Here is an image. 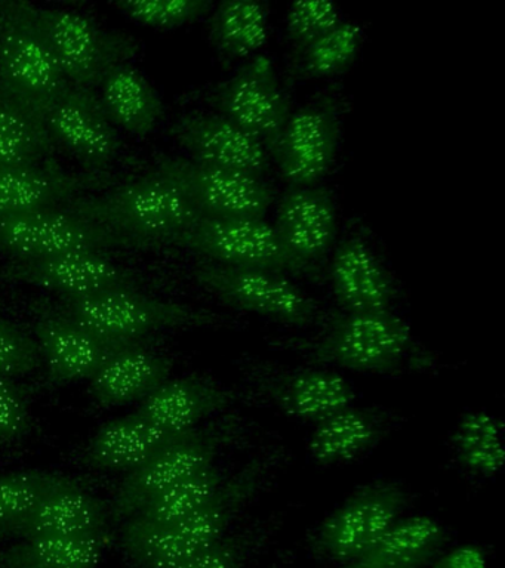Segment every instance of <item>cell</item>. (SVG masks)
<instances>
[{
	"label": "cell",
	"instance_id": "1",
	"mask_svg": "<svg viewBox=\"0 0 505 568\" xmlns=\"http://www.w3.org/2000/svg\"><path fill=\"white\" fill-rule=\"evenodd\" d=\"M281 460V452L252 460L229 477L205 508L181 521L148 524L128 519L121 537L123 552L135 568H175L219 544Z\"/></svg>",
	"mask_w": 505,
	"mask_h": 568
},
{
	"label": "cell",
	"instance_id": "20",
	"mask_svg": "<svg viewBox=\"0 0 505 568\" xmlns=\"http://www.w3.org/2000/svg\"><path fill=\"white\" fill-rule=\"evenodd\" d=\"M109 172H72L54 159L0 172V216L64 206L117 185Z\"/></svg>",
	"mask_w": 505,
	"mask_h": 568
},
{
	"label": "cell",
	"instance_id": "15",
	"mask_svg": "<svg viewBox=\"0 0 505 568\" xmlns=\"http://www.w3.org/2000/svg\"><path fill=\"white\" fill-rule=\"evenodd\" d=\"M0 280L30 284L81 297L110 291H140V280L103 252H70L63 255L16 260L0 268Z\"/></svg>",
	"mask_w": 505,
	"mask_h": 568
},
{
	"label": "cell",
	"instance_id": "37",
	"mask_svg": "<svg viewBox=\"0 0 505 568\" xmlns=\"http://www.w3.org/2000/svg\"><path fill=\"white\" fill-rule=\"evenodd\" d=\"M117 7L141 24L175 29L206 13L211 3L208 0H140L119 2Z\"/></svg>",
	"mask_w": 505,
	"mask_h": 568
},
{
	"label": "cell",
	"instance_id": "31",
	"mask_svg": "<svg viewBox=\"0 0 505 568\" xmlns=\"http://www.w3.org/2000/svg\"><path fill=\"white\" fill-rule=\"evenodd\" d=\"M47 124L0 93V172L54 159Z\"/></svg>",
	"mask_w": 505,
	"mask_h": 568
},
{
	"label": "cell",
	"instance_id": "17",
	"mask_svg": "<svg viewBox=\"0 0 505 568\" xmlns=\"http://www.w3.org/2000/svg\"><path fill=\"white\" fill-rule=\"evenodd\" d=\"M34 341L47 371V384L91 381L114 349L123 345L97 336L63 310L34 305Z\"/></svg>",
	"mask_w": 505,
	"mask_h": 568
},
{
	"label": "cell",
	"instance_id": "32",
	"mask_svg": "<svg viewBox=\"0 0 505 568\" xmlns=\"http://www.w3.org/2000/svg\"><path fill=\"white\" fill-rule=\"evenodd\" d=\"M269 16L267 7L255 0L220 3L211 20L212 43L224 57H250L267 42Z\"/></svg>",
	"mask_w": 505,
	"mask_h": 568
},
{
	"label": "cell",
	"instance_id": "12",
	"mask_svg": "<svg viewBox=\"0 0 505 568\" xmlns=\"http://www.w3.org/2000/svg\"><path fill=\"white\" fill-rule=\"evenodd\" d=\"M250 393L283 415L319 422L353 406V386L339 373L323 367H273L254 364L246 368Z\"/></svg>",
	"mask_w": 505,
	"mask_h": 568
},
{
	"label": "cell",
	"instance_id": "10",
	"mask_svg": "<svg viewBox=\"0 0 505 568\" xmlns=\"http://www.w3.org/2000/svg\"><path fill=\"white\" fill-rule=\"evenodd\" d=\"M141 248L134 240L82 220L64 209L0 216V252L16 260H34L70 252Z\"/></svg>",
	"mask_w": 505,
	"mask_h": 568
},
{
	"label": "cell",
	"instance_id": "27",
	"mask_svg": "<svg viewBox=\"0 0 505 568\" xmlns=\"http://www.w3.org/2000/svg\"><path fill=\"white\" fill-rule=\"evenodd\" d=\"M387 426L385 413L345 407L317 422L309 443L310 456L321 465L356 459L384 437Z\"/></svg>",
	"mask_w": 505,
	"mask_h": 568
},
{
	"label": "cell",
	"instance_id": "41",
	"mask_svg": "<svg viewBox=\"0 0 505 568\" xmlns=\"http://www.w3.org/2000/svg\"><path fill=\"white\" fill-rule=\"evenodd\" d=\"M255 545V535L225 536L175 568H243Z\"/></svg>",
	"mask_w": 505,
	"mask_h": 568
},
{
	"label": "cell",
	"instance_id": "24",
	"mask_svg": "<svg viewBox=\"0 0 505 568\" xmlns=\"http://www.w3.org/2000/svg\"><path fill=\"white\" fill-rule=\"evenodd\" d=\"M172 362L141 344L123 345L109 355L90 381L97 407L113 408L143 402L170 379Z\"/></svg>",
	"mask_w": 505,
	"mask_h": 568
},
{
	"label": "cell",
	"instance_id": "19",
	"mask_svg": "<svg viewBox=\"0 0 505 568\" xmlns=\"http://www.w3.org/2000/svg\"><path fill=\"white\" fill-rule=\"evenodd\" d=\"M52 141L59 142L90 172L105 169L118 158L121 138L95 91L69 84L46 120Z\"/></svg>",
	"mask_w": 505,
	"mask_h": 568
},
{
	"label": "cell",
	"instance_id": "18",
	"mask_svg": "<svg viewBox=\"0 0 505 568\" xmlns=\"http://www.w3.org/2000/svg\"><path fill=\"white\" fill-rule=\"evenodd\" d=\"M273 226L295 273H313L334 246V199L322 186H292L279 202Z\"/></svg>",
	"mask_w": 505,
	"mask_h": 568
},
{
	"label": "cell",
	"instance_id": "6",
	"mask_svg": "<svg viewBox=\"0 0 505 568\" xmlns=\"http://www.w3.org/2000/svg\"><path fill=\"white\" fill-rule=\"evenodd\" d=\"M245 433L246 426L239 417L224 416L180 435L143 466L132 470L114 497L113 517L121 521L131 519L162 491L212 468L221 453Z\"/></svg>",
	"mask_w": 505,
	"mask_h": 568
},
{
	"label": "cell",
	"instance_id": "13",
	"mask_svg": "<svg viewBox=\"0 0 505 568\" xmlns=\"http://www.w3.org/2000/svg\"><path fill=\"white\" fill-rule=\"evenodd\" d=\"M154 171L174 182L203 216L264 217L274 202L261 178L192 159L159 155Z\"/></svg>",
	"mask_w": 505,
	"mask_h": 568
},
{
	"label": "cell",
	"instance_id": "42",
	"mask_svg": "<svg viewBox=\"0 0 505 568\" xmlns=\"http://www.w3.org/2000/svg\"><path fill=\"white\" fill-rule=\"evenodd\" d=\"M433 568H487L486 555L476 545H464L442 555Z\"/></svg>",
	"mask_w": 505,
	"mask_h": 568
},
{
	"label": "cell",
	"instance_id": "29",
	"mask_svg": "<svg viewBox=\"0 0 505 568\" xmlns=\"http://www.w3.org/2000/svg\"><path fill=\"white\" fill-rule=\"evenodd\" d=\"M100 102L113 124L137 136H148L163 115L161 97L139 70L123 64L100 84Z\"/></svg>",
	"mask_w": 505,
	"mask_h": 568
},
{
	"label": "cell",
	"instance_id": "26",
	"mask_svg": "<svg viewBox=\"0 0 505 568\" xmlns=\"http://www.w3.org/2000/svg\"><path fill=\"white\" fill-rule=\"evenodd\" d=\"M179 437L135 412L101 426L83 452L82 460L94 469L132 473Z\"/></svg>",
	"mask_w": 505,
	"mask_h": 568
},
{
	"label": "cell",
	"instance_id": "38",
	"mask_svg": "<svg viewBox=\"0 0 505 568\" xmlns=\"http://www.w3.org/2000/svg\"><path fill=\"white\" fill-rule=\"evenodd\" d=\"M343 21L339 7L326 0H300L292 3L286 16L287 39L303 49Z\"/></svg>",
	"mask_w": 505,
	"mask_h": 568
},
{
	"label": "cell",
	"instance_id": "2",
	"mask_svg": "<svg viewBox=\"0 0 505 568\" xmlns=\"http://www.w3.org/2000/svg\"><path fill=\"white\" fill-rule=\"evenodd\" d=\"M61 209L134 240L141 248L172 246L202 216L183 191L156 171L119 181Z\"/></svg>",
	"mask_w": 505,
	"mask_h": 568
},
{
	"label": "cell",
	"instance_id": "9",
	"mask_svg": "<svg viewBox=\"0 0 505 568\" xmlns=\"http://www.w3.org/2000/svg\"><path fill=\"white\" fill-rule=\"evenodd\" d=\"M406 493L396 483L358 488L317 527L314 554L335 562H356L401 519Z\"/></svg>",
	"mask_w": 505,
	"mask_h": 568
},
{
	"label": "cell",
	"instance_id": "5",
	"mask_svg": "<svg viewBox=\"0 0 505 568\" xmlns=\"http://www.w3.org/2000/svg\"><path fill=\"white\" fill-rule=\"evenodd\" d=\"M61 310L88 331L117 345L140 344L153 333L171 328L214 327L223 315L179 302L158 300L140 291H110L63 297Z\"/></svg>",
	"mask_w": 505,
	"mask_h": 568
},
{
	"label": "cell",
	"instance_id": "14",
	"mask_svg": "<svg viewBox=\"0 0 505 568\" xmlns=\"http://www.w3.org/2000/svg\"><path fill=\"white\" fill-rule=\"evenodd\" d=\"M172 246L198 253L212 264L295 273L276 230L264 217L202 215Z\"/></svg>",
	"mask_w": 505,
	"mask_h": 568
},
{
	"label": "cell",
	"instance_id": "40",
	"mask_svg": "<svg viewBox=\"0 0 505 568\" xmlns=\"http://www.w3.org/2000/svg\"><path fill=\"white\" fill-rule=\"evenodd\" d=\"M32 417L23 390L0 375V444H16L29 434Z\"/></svg>",
	"mask_w": 505,
	"mask_h": 568
},
{
	"label": "cell",
	"instance_id": "4",
	"mask_svg": "<svg viewBox=\"0 0 505 568\" xmlns=\"http://www.w3.org/2000/svg\"><path fill=\"white\" fill-rule=\"evenodd\" d=\"M286 346L313 363L354 372L390 373L410 357L414 337L410 324L390 311L344 313L327 318L321 335L291 339Z\"/></svg>",
	"mask_w": 505,
	"mask_h": 568
},
{
	"label": "cell",
	"instance_id": "7",
	"mask_svg": "<svg viewBox=\"0 0 505 568\" xmlns=\"http://www.w3.org/2000/svg\"><path fill=\"white\" fill-rule=\"evenodd\" d=\"M37 16L65 80L95 91L105 75L139 53L130 34L105 30L87 13L65 8L37 7Z\"/></svg>",
	"mask_w": 505,
	"mask_h": 568
},
{
	"label": "cell",
	"instance_id": "22",
	"mask_svg": "<svg viewBox=\"0 0 505 568\" xmlns=\"http://www.w3.org/2000/svg\"><path fill=\"white\" fill-rule=\"evenodd\" d=\"M236 399L234 389L214 379L185 376L163 382L141 402L137 412L166 433L181 435L228 410Z\"/></svg>",
	"mask_w": 505,
	"mask_h": 568
},
{
	"label": "cell",
	"instance_id": "33",
	"mask_svg": "<svg viewBox=\"0 0 505 568\" xmlns=\"http://www.w3.org/2000/svg\"><path fill=\"white\" fill-rule=\"evenodd\" d=\"M452 446L461 464L483 477H494L503 468L504 429L492 413L465 415L452 435Z\"/></svg>",
	"mask_w": 505,
	"mask_h": 568
},
{
	"label": "cell",
	"instance_id": "3",
	"mask_svg": "<svg viewBox=\"0 0 505 568\" xmlns=\"http://www.w3.org/2000/svg\"><path fill=\"white\" fill-rule=\"evenodd\" d=\"M69 87L37 16V4L0 2V93L46 123Z\"/></svg>",
	"mask_w": 505,
	"mask_h": 568
},
{
	"label": "cell",
	"instance_id": "25",
	"mask_svg": "<svg viewBox=\"0 0 505 568\" xmlns=\"http://www.w3.org/2000/svg\"><path fill=\"white\" fill-rule=\"evenodd\" d=\"M331 278L345 313L390 311L396 293L392 278L365 240L353 237L340 244L332 257Z\"/></svg>",
	"mask_w": 505,
	"mask_h": 568
},
{
	"label": "cell",
	"instance_id": "23",
	"mask_svg": "<svg viewBox=\"0 0 505 568\" xmlns=\"http://www.w3.org/2000/svg\"><path fill=\"white\" fill-rule=\"evenodd\" d=\"M104 506L74 479L47 493L19 521L0 530V539L87 536L105 530Z\"/></svg>",
	"mask_w": 505,
	"mask_h": 568
},
{
	"label": "cell",
	"instance_id": "39",
	"mask_svg": "<svg viewBox=\"0 0 505 568\" xmlns=\"http://www.w3.org/2000/svg\"><path fill=\"white\" fill-rule=\"evenodd\" d=\"M41 366L37 341L10 320L0 317V375L20 379Z\"/></svg>",
	"mask_w": 505,
	"mask_h": 568
},
{
	"label": "cell",
	"instance_id": "11",
	"mask_svg": "<svg viewBox=\"0 0 505 568\" xmlns=\"http://www.w3.org/2000/svg\"><path fill=\"white\" fill-rule=\"evenodd\" d=\"M211 102L219 114L255 138L270 155L274 154L291 109L269 57L248 61L215 88Z\"/></svg>",
	"mask_w": 505,
	"mask_h": 568
},
{
	"label": "cell",
	"instance_id": "21",
	"mask_svg": "<svg viewBox=\"0 0 505 568\" xmlns=\"http://www.w3.org/2000/svg\"><path fill=\"white\" fill-rule=\"evenodd\" d=\"M171 133L194 162L256 178L267 172L269 151L221 114L181 115L172 124Z\"/></svg>",
	"mask_w": 505,
	"mask_h": 568
},
{
	"label": "cell",
	"instance_id": "34",
	"mask_svg": "<svg viewBox=\"0 0 505 568\" xmlns=\"http://www.w3.org/2000/svg\"><path fill=\"white\" fill-rule=\"evenodd\" d=\"M230 475L221 473L215 466L202 470L162 491L150 500L131 519L148 524H172L196 514L215 499Z\"/></svg>",
	"mask_w": 505,
	"mask_h": 568
},
{
	"label": "cell",
	"instance_id": "28",
	"mask_svg": "<svg viewBox=\"0 0 505 568\" xmlns=\"http://www.w3.org/2000/svg\"><path fill=\"white\" fill-rule=\"evenodd\" d=\"M112 540L108 530L87 536L28 537L0 548V568H97Z\"/></svg>",
	"mask_w": 505,
	"mask_h": 568
},
{
	"label": "cell",
	"instance_id": "8",
	"mask_svg": "<svg viewBox=\"0 0 505 568\" xmlns=\"http://www.w3.org/2000/svg\"><path fill=\"white\" fill-rule=\"evenodd\" d=\"M193 277L221 302L291 326L326 323V313L279 271L254 266L198 265Z\"/></svg>",
	"mask_w": 505,
	"mask_h": 568
},
{
	"label": "cell",
	"instance_id": "30",
	"mask_svg": "<svg viewBox=\"0 0 505 568\" xmlns=\"http://www.w3.org/2000/svg\"><path fill=\"white\" fill-rule=\"evenodd\" d=\"M442 524L425 515L398 519L357 564L371 568H420L445 544Z\"/></svg>",
	"mask_w": 505,
	"mask_h": 568
},
{
	"label": "cell",
	"instance_id": "35",
	"mask_svg": "<svg viewBox=\"0 0 505 568\" xmlns=\"http://www.w3.org/2000/svg\"><path fill=\"white\" fill-rule=\"evenodd\" d=\"M362 40L361 26L356 22L341 21L301 51L296 70L301 78H326L340 73L352 64L361 49Z\"/></svg>",
	"mask_w": 505,
	"mask_h": 568
},
{
	"label": "cell",
	"instance_id": "43",
	"mask_svg": "<svg viewBox=\"0 0 505 568\" xmlns=\"http://www.w3.org/2000/svg\"><path fill=\"white\" fill-rule=\"evenodd\" d=\"M349 568H371V567H366V566H362V564L353 562V564H350Z\"/></svg>",
	"mask_w": 505,
	"mask_h": 568
},
{
	"label": "cell",
	"instance_id": "36",
	"mask_svg": "<svg viewBox=\"0 0 505 568\" xmlns=\"http://www.w3.org/2000/svg\"><path fill=\"white\" fill-rule=\"evenodd\" d=\"M68 479L43 470L0 474V530L24 517L47 493Z\"/></svg>",
	"mask_w": 505,
	"mask_h": 568
},
{
	"label": "cell",
	"instance_id": "16",
	"mask_svg": "<svg viewBox=\"0 0 505 568\" xmlns=\"http://www.w3.org/2000/svg\"><path fill=\"white\" fill-rule=\"evenodd\" d=\"M339 145V102L321 97L291 113L273 155L292 186L316 185L334 164Z\"/></svg>",
	"mask_w": 505,
	"mask_h": 568
}]
</instances>
